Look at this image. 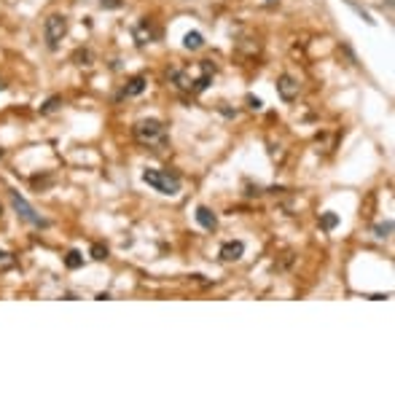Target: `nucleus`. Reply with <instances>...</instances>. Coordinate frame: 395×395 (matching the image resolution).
I'll list each match as a JSON object with an SVG mask.
<instances>
[{"label": "nucleus", "instance_id": "20", "mask_svg": "<svg viewBox=\"0 0 395 395\" xmlns=\"http://www.w3.org/2000/svg\"><path fill=\"white\" fill-rule=\"evenodd\" d=\"M366 298H371V301H382V298H387V293H371V296H366Z\"/></svg>", "mask_w": 395, "mask_h": 395}, {"label": "nucleus", "instance_id": "19", "mask_svg": "<svg viewBox=\"0 0 395 395\" xmlns=\"http://www.w3.org/2000/svg\"><path fill=\"white\" fill-rule=\"evenodd\" d=\"M102 8H121L124 6V0H100Z\"/></svg>", "mask_w": 395, "mask_h": 395}, {"label": "nucleus", "instance_id": "21", "mask_svg": "<svg viewBox=\"0 0 395 395\" xmlns=\"http://www.w3.org/2000/svg\"><path fill=\"white\" fill-rule=\"evenodd\" d=\"M6 86H8V83H6V81H0V92H6Z\"/></svg>", "mask_w": 395, "mask_h": 395}, {"label": "nucleus", "instance_id": "15", "mask_svg": "<svg viewBox=\"0 0 395 395\" xmlns=\"http://www.w3.org/2000/svg\"><path fill=\"white\" fill-rule=\"evenodd\" d=\"M73 62L81 65V68H83V65H92V51L89 49H78V51L73 54Z\"/></svg>", "mask_w": 395, "mask_h": 395}, {"label": "nucleus", "instance_id": "9", "mask_svg": "<svg viewBox=\"0 0 395 395\" xmlns=\"http://www.w3.org/2000/svg\"><path fill=\"white\" fill-rule=\"evenodd\" d=\"M145 86H148L145 75H135V78H129V83L118 92V100H124V97H137V94L145 92Z\"/></svg>", "mask_w": 395, "mask_h": 395}, {"label": "nucleus", "instance_id": "7", "mask_svg": "<svg viewBox=\"0 0 395 395\" xmlns=\"http://www.w3.org/2000/svg\"><path fill=\"white\" fill-rule=\"evenodd\" d=\"M221 261H239L245 256V242L242 239H229L221 245Z\"/></svg>", "mask_w": 395, "mask_h": 395}, {"label": "nucleus", "instance_id": "12", "mask_svg": "<svg viewBox=\"0 0 395 395\" xmlns=\"http://www.w3.org/2000/svg\"><path fill=\"white\" fill-rule=\"evenodd\" d=\"M65 266H68V269H81V266H83L81 250H70L68 256H65Z\"/></svg>", "mask_w": 395, "mask_h": 395}, {"label": "nucleus", "instance_id": "11", "mask_svg": "<svg viewBox=\"0 0 395 395\" xmlns=\"http://www.w3.org/2000/svg\"><path fill=\"white\" fill-rule=\"evenodd\" d=\"M62 105H65L62 97H49V100H46L43 105H41V116H49V113H56Z\"/></svg>", "mask_w": 395, "mask_h": 395}, {"label": "nucleus", "instance_id": "1", "mask_svg": "<svg viewBox=\"0 0 395 395\" xmlns=\"http://www.w3.org/2000/svg\"><path fill=\"white\" fill-rule=\"evenodd\" d=\"M135 140L145 148H167L169 145V135H167V127L162 124L159 118H143L135 124Z\"/></svg>", "mask_w": 395, "mask_h": 395}, {"label": "nucleus", "instance_id": "13", "mask_svg": "<svg viewBox=\"0 0 395 395\" xmlns=\"http://www.w3.org/2000/svg\"><path fill=\"white\" fill-rule=\"evenodd\" d=\"M320 226H323L325 231H333L339 226V215L336 212H323V215H320Z\"/></svg>", "mask_w": 395, "mask_h": 395}, {"label": "nucleus", "instance_id": "10", "mask_svg": "<svg viewBox=\"0 0 395 395\" xmlns=\"http://www.w3.org/2000/svg\"><path fill=\"white\" fill-rule=\"evenodd\" d=\"M202 46H204V35H202V33L191 30V33H186V35H183V49H188V51H199Z\"/></svg>", "mask_w": 395, "mask_h": 395}, {"label": "nucleus", "instance_id": "22", "mask_svg": "<svg viewBox=\"0 0 395 395\" xmlns=\"http://www.w3.org/2000/svg\"><path fill=\"white\" fill-rule=\"evenodd\" d=\"M3 154H6V150H3V148H0V159H3Z\"/></svg>", "mask_w": 395, "mask_h": 395}, {"label": "nucleus", "instance_id": "2", "mask_svg": "<svg viewBox=\"0 0 395 395\" xmlns=\"http://www.w3.org/2000/svg\"><path fill=\"white\" fill-rule=\"evenodd\" d=\"M143 183H148L154 191L164 194V196H177L180 194V177L169 169H145L143 172Z\"/></svg>", "mask_w": 395, "mask_h": 395}, {"label": "nucleus", "instance_id": "4", "mask_svg": "<svg viewBox=\"0 0 395 395\" xmlns=\"http://www.w3.org/2000/svg\"><path fill=\"white\" fill-rule=\"evenodd\" d=\"M8 199H11V207L16 210V215H19V218H22L24 223L35 226V229H46V226H49V221H46L43 215H38V212H35V207L27 202L19 191H8Z\"/></svg>", "mask_w": 395, "mask_h": 395}, {"label": "nucleus", "instance_id": "17", "mask_svg": "<svg viewBox=\"0 0 395 395\" xmlns=\"http://www.w3.org/2000/svg\"><path fill=\"white\" fill-rule=\"evenodd\" d=\"M8 266H14V256L0 248V269H8Z\"/></svg>", "mask_w": 395, "mask_h": 395}, {"label": "nucleus", "instance_id": "3", "mask_svg": "<svg viewBox=\"0 0 395 395\" xmlns=\"http://www.w3.org/2000/svg\"><path fill=\"white\" fill-rule=\"evenodd\" d=\"M68 27H70V22L65 14H51L43 22V38H46V46H49L51 51L59 49V41L68 35Z\"/></svg>", "mask_w": 395, "mask_h": 395}, {"label": "nucleus", "instance_id": "14", "mask_svg": "<svg viewBox=\"0 0 395 395\" xmlns=\"http://www.w3.org/2000/svg\"><path fill=\"white\" fill-rule=\"evenodd\" d=\"M374 234H376V237H379V239H387L390 234H392V221L387 218V221L376 223V226H374Z\"/></svg>", "mask_w": 395, "mask_h": 395}, {"label": "nucleus", "instance_id": "18", "mask_svg": "<svg viewBox=\"0 0 395 395\" xmlns=\"http://www.w3.org/2000/svg\"><path fill=\"white\" fill-rule=\"evenodd\" d=\"M248 108H250V110H261V108H263V100L256 97V94H248Z\"/></svg>", "mask_w": 395, "mask_h": 395}, {"label": "nucleus", "instance_id": "8", "mask_svg": "<svg viewBox=\"0 0 395 395\" xmlns=\"http://www.w3.org/2000/svg\"><path fill=\"white\" fill-rule=\"evenodd\" d=\"M194 215H196V223H199L202 229H207V231H215V229H218V215H215V212L210 210V207L199 204Z\"/></svg>", "mask_w": 395, "mask_h": 395}, {"label": "nucleus", "instance_id": "6", "mask_svg": "<svg viewBox=\"0 0 395 395\" xmlns=\"http://www.w3.org/2000/svg\"><path fill=\"white\" fill-rule=\"evenodd\" d=\"M298 89H301V83L293 78V75L282 73L280 78H277V94H280V100H285V102H293V100L298 97Z\"/></svg>", "mask_w": 395, "mask_h": 395}, {"label": "nucleus", "instance_id": "16", "mask_svg": "<svg viewBox=\"0 0 395 395\" xmlns=\"http://www.w3.org/2000/svg\"><path fill=\"white\" fill-rule=\"evenodd\" d=\"M92 258L94 261H105L108 258V248H105V245H92Z\"/></svg>", "mask_w": 395, "mask_h": 395}, {"label": "nucleus", "instance_id": "5", "mask_svg": "<svg viewBox=\"0 0 395 395\" xmlns=\"http://www.w3.org/2000/svg\"><path fill=\"white\" fill-rule=\"evenodd\" d=\"M156 35H159V30L154 27V22H150V19H140V22L132 27V38H135V43H137V46H148V43H154V41H156Z\"/></svg>", "mask_w": 395, "mask_h": 395}]
</instances>
